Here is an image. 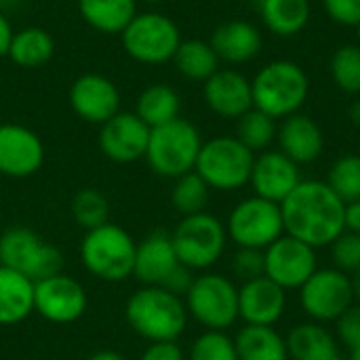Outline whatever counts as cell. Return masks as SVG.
I'll use <instances>...</instances> for the list:
<instances>
[{"mask_svg":"<svg viewBox=\"0 0 360 360\" xmlns=\"http://www.w3.org/2000/svg\"><path fill=\"white\" fill-rule=\"evenodd\" d=\"M68 99L72 112L89 124L101 127L103 122H108L112 116L120 112L118 86L114 84V80L97 72L80 74L72 82L68 91Z\"/></svg>","mask_w":360,"mask_h":360,"instance_id":"obj_16","label":"cell"},{"mask_svg":"<svg viewBox=\"0 0 360 360\" xmlns=\"http://www.w3.org/2000/svg\"><path fill=\"white\" fill-rule=\"evenodd\" d=\"M333 360H350V359H342V356H335V359Z\"/></svg>","mask_w":360,"mask_h":360,"instance_id":"obj_51","label":"cell"},{"mask_svg":"<svg viewBox=\"0 0 360 360\" xmlns=\"http://www.w3.org/2000/svg\"><path fill=\"white\" fill-rule=\"evenodd\" d=\"M352 289H354V302L360 306V270L352 274Z\"/></svg>","mask_w":360,"mask_h":360,"instance_id":"obj_47","label":"cell"},{"mask_svg":"<svg viewBox=\"0 0 360 360\" xmlns=\"http://www.w3.org/2000/svg\"><path fill=\"white\" fill-rule=\"evenodd\" d=\"M331 78L340 91L348 95L360 93V44H344L340 46L329 63Z\"/></svg>","mask_w":360,"mask_h":360,"instance_id":"obj_36","label":"cell"},{"mask_svg":"<svg viewBox=\"0 0 360 360\" xmlns=\"http://www.w3.org/2000/svg\"><path fill=\"white\" fill-rule=\"evenodd\" d=\"M0 266H6L32 283L63 272L61 251L25 226L6 228L0 234Z\"/></svg>","mask_w":360,"mask_h":360,"instance_id":"obj_10","label":"cell"},{"mask_svg":"<svg viewBox=\"0 0 360 360\" xmlns=\"http://www.w3.org/2000/svg\"><path fill=\"white\" fill-rule=\"evenodd\" d=\"M266 262L262 249H238L232 257V272L243 283L264 276Z\"/></svg>","mask_w":360,"mask_h":360,"instance_id":"obj_39","label":"cell"},{"mask_svg":"<svg viewBox=\"0 0 360 360\" xmlns=\"http://www.w3.org/2000/svg\"><path fill=\"white\" fill-rule=\"evenodd\" d=\"M226 232L238 249L264 251L285 234L281 205L253 194L234 205L226 221Z\"/></svg>","mask_w":360,"mask_h":360,"instance_id":"obj_11","label":"cell"},{"mask_svg":"<svg viewBox=\"0 0 360 360\" xmlns=\"http://www.w3.org/2000/svg\"><path fill=\"white\" fill-rule=\"evenodd\" d=\"M148 4H158V2H162V0H146Z\"/></svg>","mask_w":360,"mask_h":360,"instance_id":"obj_49","label":"cell"},{"mask_svg":"<svg viewBox=\"0 0 360 360\" xmlns=\"http://www.w3.org/2000/svg\"><path fill=\"white\" fill-rule=\"evenodd\" d=\"M202 148L200 131L186 118L171 120L150 131L146 162L165 179H177L194 171Z\"/></svg>","mask_w":360,"mask_h":360,"instance_id":"obj_5","label":"cell"},{"mask_svg":"<svg viewBox=\"0 0 360 360\" xmlns=\"http://www.w3.org/2000/svg\"><path fill=\"white\" fill-rule=\"evenodd\" d=\"M289 360H333L340 356L335 335L321 323H300L285 338Z\"/></svg>","mask_w":360,"mask_h":360,"instance_id":"obj_25","label":"cell"},{"mask_svg":"<svg viewBox=\"0 0 360 360\" xmlns=\"http://www.w3.org/2000/svg\"><path fill=\"white\" fill-rule=\"evenodd\" d=\"M120 42L133 61L143 65H162L173 61L181 44V32L169 15L146 11L131 19L120 34Z\"/></svg>","mask_w":360,"mask_h":360,"instance_id":"obj_7","label":"cell"},{"mask_svg":"<svg viewBox=\"0 0 360 360\" xmlns=\"http://www.w3.org/2000/svg\"><path fill=\"white\" fill-rule=\"evenodd\" d=\"M300 165H295L281 150H266L255 156L249 179L255 196L281 205L300 186Z\"/></svg>","mask_w":360,"mask_h":360,"instance_id":"obj_18","label":"cell"},{"mask_svg":"<svg viewBox=\"0 0 360 360\" xmlns=\"http://www.w3.org/2000/svg\"><path fill=\"white\" fill-rule=\"evenodd\" d=\"M179 264L192 272L211 270L226 253L228 232L226 224L209 211L181 217L171 232Z\"/></svg>","mask_w":360,"mask_h":360,"instance_id":"obj_6","label":"cell"},{"mask_svg":"<svg viewBox=\"0 0 360 360\" xmlns=\"http://www.w3.org/2000/svg\"><path fill=\"white\" fill-rule=\"evenodd\" d=\"M278 148L285 156H289L295 165L314 162L325 150V137L321 127L306 114L287 116L276 133Z\"/></svg>","mask_w":360,"mask_h":360,"instance_id":"obj_23","label":"cell"},{"mask_svg":"<svg viewBox=\"0 0 360 360\" xmlns=\"http://www.w3.org/2000/svg\"><path fill=\"white\" fill-rule=\"evenodd\" d=\"M278 124L272 116L264 114L262 110L251 108L247 114H243L236 120V139L247 146L253 154L255 152H266L270 146L276 141Z\"/></svg>","mask_w":360,"mask_h":360,"instance_id":"obj_33","label":"cell"},{"mask_svg":"<svg viewBox=\"0 0 360 360\" xmlns=\"http://www.w3.org/2000/svg\"><path fill=\"white\" fill-rule=\"evenodd\" d=\"M209 200H211V188L196 171H190V173L173 179L171 205L181 217L207 211Z\"/></svg>","mask_w":360,"mask_h":360,"instance_id":"obj_32","label":"cell"},{"mask_svg":"<svg viewBox=\"0 0 360 360\" xmlns=\"http://www.w3.org/2000/svg\"><path fill=\"white\" fill-rule=\"evenodd\" d=\"M356 38H359V44H360V23L356 25Z\"/></svg>","mask_w":360,"mask_h":360,"instance_id":"obj_50","label":"cell"},{"mask_svg":"<svg viewBox=\"0 0 360 360\" xmlns=\"http://www.w3.org/2000/svg\"><path fill=\"white\" fill-rule=\"evenodd\" d=\"M331 257L338 270L346 274H356L360 270V234L344 232L331 245Z\"/></svg>","mask_w":360,"mask_h":360,"instance_id":"obj_38","label":"cell"},{"mask_svg":"<svg viewBox=\"0 0 360 360\" xmlns=\"http://www.w3.org/2000/svg\"><path fill=\"white\" fill-rule=\"evenodd\" d=\"M127 325L135 335L152 342H177L190 321L184 297L165 287H141L124 306Z\"/></svg>","mask_w":360,"mask_h":360,"instance_id":"obj_2","label":"cell"},{"mask_svg":"<svg viewBox=\"0 0 360 360\" xmlns=\"http://www.w3.org/2000/svg\"><path fill=\"white\" fill-rule=\"evenodd\" d=\"M285 234L312 249L331 247L346 232V202L321 179H302L281 202Z\"/></svg>","mask_w":360,"mask_h":360,"instance_id":"obj_1","label":"cell"},{"mask_svg":"<svg viewBox=\"0 0 360 360\" xmlns=\"http://www.w3.org/2000/svg\"><path fill=\"white\" fill-rule=\"evenodd\" d=\"M173 63L184 78L194 82H205L219 70L221 61L215 55L211 42L200 38H190V40H181L173 57Z\"/></svg>","mask_w":360,"mask_h":360,"instance_id":"obj_31","label":"cell"},{"mask_svg":"<svg viewBox=\"0 0 360 360\" xmlns=\"http://www.w3.org/2000/svg\"><path fill=\"white\" fill-rule=\"evenodd\" d=\"M55 55V40L53 36L38 25L21 27L13 34L8 46V59L23 70H36L46 65Z\"/></svg>","mask_w":360,"mask_h":360,"instance_id":"obj_27","label":"cell"},{"mask_svg":"<svg viewBox=\"0 0 360 360\" xmlns=\"http://www.w3.org/2000/svg\"><path fill=\"white\" fill-rule=\"evenodd\" d=\"M86 360H127V356L116 352V350H97Z\"/></svg>","mask_w":360,"mask_h":360,"instance_id":"obj_45","label":"cell"},{"mask_svg":"<svg viewBox=\"0 0 360 360\" xmlns=\"http://www.w3.org/2000/svg\"><path fill=\"white\" fill-rule=\"evenodd\" d=\"M209 42L219 61H226L230 65H240L255 59L264 46L259 27L243 19H232L217 25Z\"/></svg>","mask_w":360,"mask_h":360,"instance_id":"obj_22","label":"cell"},{"mask_svg":"<svg viewBox=\"0 0 360 360\" xmlns=\"http://www.w3.org/2000/svg\"><path fill=\"white\" fill-rule=\"evenodd\" d=\"M78 13L95 32L120 36L137 15V0H78Z\"/></svg>","mask_w":360,"mask_h":360,"instance_id":"obj_26","label":"cell"},{"mask_svg":"<svg viewBox=\"0 0 360 360\" xmlns=\"http://www.w3.org/2000/svg\"><path fill=\"white\" fill-rule=\"evenodd\" d=\"M72 217L84 230H95L110 221V202L97 188H82L72 198Z\"/></svg>","mask_w":360,"mask_h":360,"instance_id":"obj_34","label":"cell"},{"mask_svg":"<svg viewBox=\"0 0 360 360\" xmlns=\"http://www.w3.org/2000/svg\"><path fill=\"white\" fill-rule=\"evenodd\" d=\"M338 338L350 350L360 344V306H350L338 321H335Z\"/></svg>","mask_w":360,"mask_h":360,"instance_id":"obj_41","label":"cell"},{"mask_svg":"<svg viewBox=\"0 0 360 360\" xmlns=\"http://www.w3.org/2000/svg\"><path fill=\"white\" fill-rule=\"evenodd\" d=\"M190 360H238L234 338L226 331H202L190 348Z\"/></svg>","mask_w":360,"mask_h":360,"instance_id":"obj_37","label":"cell"},{"mask_svg":"<svg viewBox=\"0 0 360 360\" xmlns=\"http://www.w3.org/2000/svg\"><path fill=\"white\" fill-rule=\"evenodd\" d=\"M202 97L209 110L221 118L238 120L253 108L251 80L238 70H217L202 82Z\"/></svg>","mask_w":360,"mask_h":360,"instance_id":"obj_19","label":"cell"},{"mask_svg":"<svg viewBox=\"0 0 360 360\" xmlns=\"http://www.w3.org/2000/svg\"><path fill=\"white\" fill-rule=\"evenodd\" d=\"M346 232L360 234V200L346 205Z\"/></svg>","mask_w":360,"mask_h":360,"instance_id":"obj_44","label":"cell"},{"mask_svg":"<svg viewBox=\"0 0 360 360\" xmlns=\"http://www.w3.org/2000/svg\"><path fill=\"white\" fill-rule=\"evenodd\" d=\"M13 23L8 21V17L0 11V59L8 55V46H11V40H13Z\"/></svg>","mask_w":360,"mask_h":360,"instance_id":"obj_43","label":"cell"},{"mask_svg":"<svg viewBox=\"0 0 360 360\" xmlns=\"http://www.w3.org/2000/svg\"><path fill=\"white\" fill-rule=\"evenodd\" d=\"M255 154L232 135L202 141L194 171L211 190L234 192L249 184Z\"/></svg>","mask_w":360,"mask_h":360,"instance_id":"obj_9","label":"cell"},{"mask_svg":"<svg viewBox=\"0 0 360 360\" xmlns=\"http://www.w3.org/2000/svg\"><path fill=\"white\" fill-rule=\"evenodd\" d=\"M327 15L348 27H356L360 23V0H323Z\"/></svg>","mask_w":360,"mask_h":360,"instance_id":"obj_40","label":"cell"},{"mask_svg":"<svg viewBox=\"0 0 360 360\" xmlns=\"http://www.w3.org/2000/svg\"><path fill=\"white\" fill-rule=\"evenodd\" d=\"M186 308L205 331H228L238 321V287L217 272H200L188 289Z\"/></svg>","mask_w":360,"mask_h":360,"instance_id":"obj_8","label":"cell"},{"mask_svg":"<svg viewBox=\"0 0 360 360\" xmlns=\"http://www.w3.org/2000/svg\"><path fill=\"white\" fill-rule=\"evenodd\" d=\"M350 360H360V344L350 350Z\"/></svg>","mask_w":360,"mask_h":360,"instance_id":"obj_48","label":"cell"},{"mask_svg":"<svg viewBox=\"0 0 360 360\" xmlns=\"http://www.w3.org/2000/svg\"><path fill=\"white\" fill-rule=\"evenodd\" d=\"M179 112H181L179 93L173 86L162 84V82H156V84L146 86L139 93L137 105H135V114L150 129H156V127H162V124H167L171 120L181 118Z\"/></svg>","mask_w":360,"mask_h":360,"instance_id":"obj_30","label":"cell"},{"mask_svg":"<svg viewBox=\"0 0 360 360\" xmlns=\"http://www.w3.org/2000/svg\"><path fill=\"white\" fill-rule=\"evenodd\" d=\"M137 240L118 224H103L84 232L78 255L82 268L103 283H122L133 278Z\"/></svg>","mask_w":360,"mask_h":360,"instance_id":"obj_3","label":"cell"},{"mask_svg":"<svg viewBox=\"0 0 360 360\" xmlns=\"http://www.w3.org/2000/svg\"><path fill=\"white\" fill-rule=\"evenodd\" d=\"M325 181L346 205L360 200V154H346L338 158Z\"/></svg>","mask_w":360,"mask_h":360,"instance_id":"obj_35","label":"cell"},{"mask_svg":"<svg viewBox=\"0 0 360 360\" xmlns=\"http://www.w3.org/2000/svg\"><path fill=\"white\" fill-rule=\"evenodd\" d=\"M287 310V291L268 276L247 281L238 287V319L245 325L274 327Z\"/></svg>","mask_w":360,"mask_h":360,"instance_id":"obj_20","label":"cell"},{"mask_svg":"<svg viewBox=\"0 0 360 360\" xmlns=\"http://www.w3.org/2000/svg\"><path fill=\"white\" fill-rule=\"evenodd\" d=\"M350 118H352L354 124H359L360 127V99H356V101L350 105Z\"/></svg>","mask_w":360,"mask_h":360,"instance_id":"obj_46","label":"cell"},{"mask_svg":"<svg viewBox=\"0 0 360 360\" xmlns=\"http://www.w3.org/2000/svg\"><path fill=\"white\" fill-rule=\"evenodd\" d=\"M44 162V143L25 124H0V175L25 179L40 171Z\"/></svg>","mask_w":360,"mask_h":360,"instance_id":"obj_17","label":"cell"},{"mask_svg":"<svg viewBox=\"0 0 360 360\" xmlns=\"http://www.w3.org/2000/svg\"><path fill=\"white\" fill-rule=\"evenodd\" d=\"M179 268L173 238L165 230H154L137 243L133 278L141 287H162Z\"/></svg>","mask_w":360,"mask_h":360,"instance_id":"obj_21","label":"cell"},{"mask_svg":"<svg viewBox=\"0 0 360 360\" xmlns=\"http://www.w3.org/2000/svg\"><path fill=\"white\" fill-rule=\"evenodd\" d=\"M139 360H186V354L177 342H152L146 346Z\"/></svg>","mask_w":360,"mask_h":360,"instance_id":"obj_42","label":"cell"},{"mask_svg":"<svg viewBox=\"0 0 360 360\" xmlns=\"http://www.w3.org/2000/svg\"><path fill=\"white\" fill-rule=\"evenodd\" d=\"M150 127L135 112H118L99 127L97 143L101 154L116 165H131L146 158Z\"/></svg>","mask_w":360,"mask_h":360,"instance_id":"obj_15","label":"cell"},{"mask_svg":"<svg viewBox=\"0 0 360 360\" xmlns=\"http://www.w3.org/2000/svg\"><path fill=\"white\" fill-rule=\"evenodd\" d=\"M34 314V283L0 266V327H13Z\"/></svg>","mask_w":360,"mask_h":360,"instance_id":"obj_24","label":"cell"},{"mask_svg":"<svg viewBox=\"0 0 360 360\" xmlns=\"http://www.w3.org/2000/svg\"><path fill=\"white\" fill-rule=\"evenodd\" d=\"M234 344L238 360H289L287 342L274 327L245 325Z\"/></svg>","mask_w":360,"mask_h":360,"instance_id":"obj_29","label":"cell"},{"mask_svg":"<svg viewBox=\"0 0 360 360\" xmlns=\"http://www.w3.org/2000/svg\"><path fill=\"white\" fill-rule=\"evenodd\" d=\"M86 308L84 285L65 272L34 283V312L53 325H72L84 316Z\"/></svg>","mask_w":360,"mask_h":360,"instance_id":"obj_13","label":"cell"},{"mask_svg":"<svg viewBox=\"0 0 360 360\" xmlns=\"http://www.w3.org/2000/svg\"><path fill=\"white\" fill-rule=\"evenodd\" d=\"M300 304L314 323H335L350 306H354L352 276L338 268L316 270L300 289Z\"/></svg>","mask_w":360,"mask_h":360,"instance_id":"obj_12","label":"cell"},{"mask_svg":"<svg viewBox=\"0 0 360 360\" xmlns=\"http://www.w3.org/2000/svg\"><path fill=\"white\" fill-rule=\"evenodd\" d=\"M253 108L285 120L302 110L308 99L310 82L302 65L289 59H276L266 63L251 80Z\"/></svg>","mask_w":360,"mask_h":360,"instance_id":"obj_4","label":"cell"},{"mask_svg":"<svg viewBox=\"0 0 360 360\" xmlns=\"http://www.w3.org/2000/svg\"><path fill=\"white\" fill-rule=\"evenodd\" d=\"M264 276L274 281L285 291L302 289L319 270L316 249L289 234H283L268 249H264Z\"/></svg>","mask_w":360,"mask_h":360,"instance_id":"obj_14","label":"cell"},{"mask_svg":"<svg viewBox=\"0 0 360 360\" xmlns=\"http://www.w3.org/2000/svg\"><path fill=\"white\" fill-rule=\"evenodd\" d=\"M264 25L283 38L300 34L310 21V0H255Z\"/></svg>","mask_w":360,"mask_h":360,"instance_id":"obj_28","label":"cell"}]
</instances>
